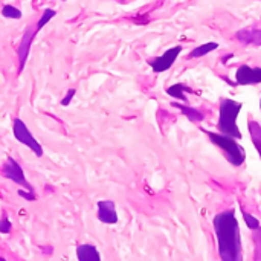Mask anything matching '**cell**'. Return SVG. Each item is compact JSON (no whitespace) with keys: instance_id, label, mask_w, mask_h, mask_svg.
Masks as SVG:
<instances>
[{"instance_id":"obj_14","label":"cell","mask_w":261,"mask_h":261,"mask_svg":"<svg viewBox=\"0 0 261 261\" xmlns=\"http://www.w3.org/2000/svg\"><path fill=\"white\" fill-rule=\"evenodd\" d=\"M194 93L193 89H190L188 86L182 84V83H177V84H173L167 89V93L171 96V98H176V99H180V101H187V96L185 93Z\"/></svg>"},{"instance_id":"obj_19","label":"cell","mask_w":261,"mask_h":261,"mask_svg":"<svg viewBox=\"0 0 261 261\" xmlns=\"http://www.w3.org/2000/svg\"><path fill=\"white\" fill-rule=\"evenodd\" d=\"M11 228H12V225H11L9 219L6 216H3L2 220H0V232L2 234H9L11 232Z\"/></svg>"},{"instance_id":"obj_11","label":"cell","mask_w":261,"mask_h":261,"mask_svg":"<svg viewBox=\"0 0 261 261\" xmlns=\"http://www.w3.org/2000/svg\"><path fill=\"white\" fill-rule=\"evenodd\" d=\"M76 257L80 261H99L101 255L93 245H80L76 248Z\"/></svg>"},{"instance_id":"obj_15","label":"cell","mask_w":261,"mask_h":261,"mask_svg":"<svg viewBox=\"0 0 261 261\" xmlns=\"http://www.w3.org/2000/svg\"><path fill=\"white\" fill-rule=\"evenodd\" d=\"M217 47H219V43H216V41L203 43V44L197 46L196 49H193V50H191V54H190L187 58H200V57H205L206 54H210V52L216 50Z\"/></svg>"},{"instance_id":"obj_1","label":"cell","mask_w":261,"mask_h":261,"mask_svg":"<svg viewBox=\"0 0 261 261\" xmlns=\"http://www.w3.org/2000/svg\"><path fill=\"white\" fill-rule=\"evenodd\" d=\"M214 231L219 245V255L223 261H242V239L236 210L219 213L214 220Z\"/></svg>"},{"instance_id":"obj_13","label":"cell","mask_w":261,"mask_h":261,"mask_svg":"<svg viewBox=\"0 0 261 261\" xmlns=\"http://www.w3.org/2000/svg\"><path fill=\"white\" fill-rule=\"evenodd\" d=\"M248 130H249L252 144L257 148V151H258V154H260L261 158V125L255 119H249L248 121Z\"/></svg>"},{"instance_id":"obj_8","label":"cell","mask_w":261,"mask_h":261,"mask_svg":"<svg viewBox=\"0 0 261 261\" xmlns=\"http://www.w3.org/2000/svg\"><path fill=\"white\" fill-rule=\"evenodd\" d=\"M236 83L240 86L248 84H260L261 83V67H251L248 64L239 66L236 72Z\"/></svg>"},{"instance_id":"obj_4","label":"cell","mask_w":261,"mask_h":261,"mask_svg":"<svg viewBox=\"0 0 261 261\" xmlns=\"http://www.w3.org/2000/svg\"><path fill=\"white\" fill-rule=\"evenodd\" d=\"M55 11L54 9H44L43 11V15L40 17V20L37 21V24L31 26L26 29V32L23 34V38L20 41V46H18V72L23 70L24 64H26V60H28V55H29V50H31V44L35 38V35L40 32V29L52 20V17H55Z\"/></svg>"},{"instance_id":"obj_21","label":"cell","mask_w":261,"mask_h":261,"mask_svg":"<svg viewBox=\"0 0 261 261\" xmlns=\"http://www.w3.org/2000/svg\"><path fill=\"white\" fill-rule=\"evenodd\" d=\"M75 93H76V90H75V89H69V90H67V95L63 98L61 104H63V106H69V102H70V99L75 96Z\"/></svg>"},{"instance_id":"obj_20","label":"cell","mask_w":261,"mask_h":261,"mask_svg":"<svg viewBox=\"0 0 261 261\" xmlns=\"http://www.w3.org/2000/svg\"><path fill=\"white\" fill-rule=\"evenodd\" d=\"M18 196H20V197H23V199H24V200H28V202H34V200H37L35 193H34V191H29V190H18Z\"/></svg>"},{"instance_id":"obj_12","label":"cell","mask_w":261,"mask_h":261,"mask_svg":"<svg viewBox=\"0 0 261 261\" xmlns=\"http://www.w3.org/2000/svg\"><path fill=\"white\" fill-rule=\"evenodd\" d=\"M171 106H174L176 109H179L182 112V115H185L191 122H202L205 119V115L203 112L194 109V107H190L187 104H179V102H171Z\"/></svg>"},{"instance_id":"obj_16","label":"cell","mask_w":261,"mask_h":261,"mask_svg":"<svg viewBox=\"0 0 261 261\" xmlns=\"http://www.w3.org/2000/svg\"><path fill=\"white\" fill-rule=\"evenodd\" d=\"M2 15L6 17V18H15L17 20V18L21 17V11L18 8L12 6V5H5L2 8Z\"/></svg>"},{"instance_id":"obj_23","label":"cell","mask_w":261,"mask_h":261,"mask_svg":"<svg viewBox=\"0 0 261 261\" xmlns=\"http://www.w3.org/2000/svg\"><path fill=\"white\" fill-rule=\"evenodd\" d=\"M63 2H64V0H63Z\"/></svg>"},{"instance_id":"obj_6","label":"cell","mask_w":261,"mask_h":261,"mask_svg":"<svg viewBox=\"0 0 261 261\" xmlns=\"http://www.w3.org/2000/svg\"><path fill=\"white\" fill-rule=\"evenodd\" d=\"M182 50H184V47H182L180 44H177V46H174V47L165 50L162 55H159V57H156V58H153V60H148V64H150V67L153 69L154 73L165 72V70H168V69L174 64V61L177 60V57H179V54H180Z\"/></svg>"},{"instance_id":"obj_10","label":"cell","mask_w":261,"mask_h":261,"mask_svg":"<svg viewBox=\"0 0 261 261\" xmlns=\"http://www.w3.org/2000/svg\"><path fill=\"white\" fill-rule=\"evenodd\" d=\"M236 38L243 44H261V28H245L236 34Z\"/></svg>"},{"instance_id":"obj_22","label":"cell","mask_w":261,"mask_h":261,"mask_svg":"<svg viewBox=\"0 0 261 261\" xmlns=\"http://www.w3.org/2000/svg\"><path fill=\"white\" fill-rule=\"evenodd\" d=\"M260 109H261V99H260Z\"/></svg>"},{"instance_id":"obj_2","label":"cell","mask_w":261,"mask_h":261,"mask_svg":"<svg viewBox=\"0 0 261 261\" xmlns=\"http://www.w3.org/2000/svg\"><path fill=\"white\" fill-rule=\"evenodd\" d=\"M243 104L229 98H223L220 101V109H219V121H217V128L219 133L242 139V132L239 130L237 125V118L242 110Z\"/></svg>"},{"instance_id":"obj_9","label":"cell","mask_w":261,"mask_h":261,"mask_svg":"<svg viewBox=\"0 0 261 261\" xmlns=\"http://www.w3.org/2000/svg\"><path fill=\"white\" fill-rule=\"evenodd\" d=\"M98 206V220L106 225H116L118 223V214L116 206L113 200H99L96 203Z\"/></svg>"},{"instance_id":"obj_5","label":"cell","mask_w":261,"mask_h":261,"mask_svg":"<svg viewBox=\"0 0 261 261\" xmlns=\"http://www.w3.org/2000/svg\"><path fill=\"white\" fill-rule=\"evenodd\" d=\"M12 132H14L15 139H17L20 144L29 147V148L34 151V154H35L37 158H41V156H43V147H41V145L38 144V141L32 136V133L28 130L26 124H24L21 119H18V118L14 119V122H12Z\"/></svg>"},{"instance_id":"obj_3","label":"cell","mask_w":261,"mask_h":261,"mask_svg":"<svg viewBox=\"0 0 261 261\" xmlns=\"http://www.w3.org/2000/svg\"><path fill=\"white\" fill-rule=\"evenodd\" d=\"M203 132L208 135V138L213 144H216L217 147H220L223 150V153L226 154V159L234 167H240L245 162V159H246L245 148L236 141V138H231V136H226L222 133H213L208 130H203Z\"/></svg>"},{"instance_id":"obj_17","label":"cell","mask_w":261,"mask_h":261,"mask_svg":"<svg viewBox=\"0 0 261 261\" xmlns=\"http://www.w3.org/2000/svg\"><path fill=\"white\" fill-rule=\"evenodd\" d=\"M252 242L255 246V260H261V225L257 229H254Z\"/></svg>"},{"instance_id":"obj_7","label":"cell","mask_w":261,"mask_h":261,"mask_svg":"<svg viewBox=\"0 0 261 261\" xmlns=\"http://www.w3.org/2000/svg\"><path fill=\"white\" fill-rule=\"evenodd\" d=\"M2 174H3L6 179L15 182L17 185L23 187L24 190L34 191V188L31 187V184L26 180L24 173H23L20 164H17V161H14L12 158H8V159H6V162H5V165H3V168H2Z\"/></svg>"},{"instance_id":"obj_18","label":"cell","mask_w":261,"mask_h":261,"mask_svg":"<svg viewBox=\"0 0 261 261\" xmlns=\"http://www.w3.org/2000/svg\"><path fill=\"white\" fill-rule=\"evenodd\" d=\"M242 214H243V219H245V222H246V226L249 228V229H257L258 226H260V220L258 219H255L252 214H249V213H246L245 210H242Z\"/></svg>"}]
</instances>
